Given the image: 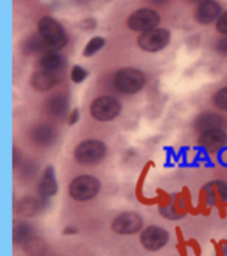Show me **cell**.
<instances>
[{
	"label": "cell",
	"instance_id": "18",
	"mask_svg": "<svg viewBox=\"0 0 227 256\" xmlns=\"http://www.w3.org/2000/svg\"><path fill=\"white\" fill-rule=\"evenodd\" d=\"M224 124H225V120L221 114L205 110L194 118L193 128L198 132H202V130L211 129V128H222Z\"/></svg>",
	"mask_w": 227,
	"mask_h": 256
},
{
	"label": "cell",
	"instance_id": "27",
	"mask_svg": "<svg viewBox=\"0 0 227 256\" xmlns=\"http://www.w3.org/2000/svg\"><path fill=\"white\" fill-rule=\"evenodd\" d=\"M89 78V72L81 66H73L70 70V81L73 84H81Z\"/></svg>",
	"mask_w": 227,
	"mask_h": 256
},
{
	"label": "cell",
	"instance_id": "4",
	"mask_svg": "<svg viewBox=\"0 0 227 256\" xmlns=\"http://www.w3.org/2000/svg\"><path fill=\"white\" fill-rule=\"evenodd\" d=\"M122 110H123L122 101L114 95L95 96L89 106L90 116H92L95 122H100V123L114 122V120H117L120 116Z\"/></svg>",
	"mask_w": 227,
	"mask_h": 256
},
{
	"label": "cell",
	"instance_id": "15",
	"mask_svg": "<svg viewBox=\"0 0 227 256\" xmlns=\"http://www.w3.org/2000/svg\"><path fill=\"white\" fill-rule=\"evenodd\" d=\"M47 206V199L41 198H33V196H27V198H22L16 205H14V210L16 213L25 218H33L36 214H39L42 210H45Z\"/></svg>",
	"mask_w": 227,
	"mask_h": 256
},
{
	"label": "cell",
	"instance_id": "31",
	"mask_svg": "<svg viewBox=\"0 0 227 256\" xmlns=\"http://www.w3.org/2000/svg\"><path fill=\"white\" fill-rule=\"evenodd\" d=\"M80 28L83 32H92V30L97 28V20L94 18H87V19H83L80 22Z\"/></svg>",
	"mask_w": 227,
	"mask_h": 256
},
{
	"label": "cell",
	"instance_id": "35",
	"mask_svg": "<svg viewBox=\"0 0 227 256\" xmlns=\"http://www.w3.org/2000/svg\"><path fill=\"white\" fill-rule=\"evenodd\" d=\"M21 163H24L22 154L19 152V149H18V148H13V168H14V170L19 168V164H21Z\"/></svg>",
	"mask_w": 227,
	"mask_h": 256
},
{
	"label": "cell",
	"instance_id": "8",
	"mask_svg": "<svg viewBox=\"0 0 227 256\" xmlns=\"http://www.w3.org/2000/svg\"><path fill=\"white\" fill-rule=\"evenodd\" d=\"M111 228L114 233L120 236H131V234H137L145 228V222L143 218L135 213V212H123L117 214L112 222H111Z\"/></svg>",
	"mask_w": 227,
	"mask_h": 256
},
{
	"label": "cell",
	"instance_id": "32",
	"mask_svg": "<svg viewBox=\"0 0 227 256\" xmlns=\"http://www.w3.org/2000/svg\"><path fill=\"white\" fill-rule=\"evenodd\" d=\"M215 50L219 53V54H224L227 56V36H222L216 40L215 44Z\"/></svg>",
	"mask_w": 227,
	"mask_h": 256
},
{
	"label": "cell",
	"instance_id": "33",
	"mask_svg": "<svg viewBox=\"0 0 227 256\" xmlns=\"http://www.w3.org/2000/svg\"><path fill=\"white\" fill-rule=\"evenodd\" d=\"M80 109H72L70 112H69V115H67V124L69 126H75L78 122H80Z\"/></svg>",
	"mask_w": 227,
	"mask_h": 256
},
{
	"label": "cell",
	"instance_id": "1",
	"mask_svg": "<svg viewBox=\"0 0 227 256\" xmlns=\"http://www.w3.org/2000/svg\"><path fill=\"white\" fill-rule=\"evenodd\" d=\"M112 86L122 95H137L146 86V74L140 68L122 67L114 73Z\"/></svg>",
	"mask_w": 227,
	"mask_h": 256
},
{
	"label": "cell",
	"instance_id": "36",
	"mask_svg": "<svg viewBox=\"0 0 227 256\" xmlns=\"http://www.w3.org/2000/svg\"><path fill=\"white\" fill-rule=\"evenodd\" d=\"M211 246L215 247V254L216 256H225V248H224V246H222V242L219 240H215V239H211Z\"/></svg>",
	"mask_w": 227,
	"mask_h": 256
},
{
	"label": "cell",
	"instance_id": "40",
	"mask_svg": "<svg viewBox=\"0 0 227 256\" xmlns=\"http://www.w3.org/2000/svg\"><path fill=\"white\" fill-rule=\"evenodd\" d=\"M151 4H154V5H165V4H168L170 0H149Z\"/></svg>",
	"mask_w": 227,
	"mask_h": 256
},
{
	"label": "cell",
	"instance_id": "2",
	"mask_svg": "<svg viewBox=\"0 0 227 256\" xmlns=\"http://www.w3.org/2000/svg\"><path fill=\"white\" fill-rule=\"evenodd\" d=\"M38 33L45 42V45H47L49 50L61 52L69 44V34L66 32V28L50 16H44L39 19Z\"/></svg>",
	"mask_w": 227,
	"mask_h": 256
},
{
	"label": "cell",
	"instance_id": "39",
	"mask_svg": "<svg viewBox=\"0 0 227 256\" xmlns=\"http://www.w3.org/2000/svg\"><path fill=\"white\" fill-rule=\"evenodd\" d=\"M63 233H64L66 236H73V234H77V233H78V228H77V227H72V225H67V227L63 230Z\"/></svg>",
	"mask_w": 227,
	"mask_h": 256
},
{
	"label": "cell",
	"instance_id": "21",
	"mask_svg": "<svg viewBox=\"0 0 227 256\" xmlns=\"http://www.w3.org/2000/svg\"><path fill=\"white\" fill-rule=\"evenodd\" d=\"M35 236V228L27 222H16L13 227V242L16 246H24L30 238Z\"/></svg>",
	"mask_w": 227,
	"mask_h": 256
},
{
	"label": "cell",
	"instance_id": "16",
	"mask_svg": "<svg viewBox=\"0 0 227 256\" xmlns=\"http://www.w3.org/2000/svg\"><path fill=\"white\" fill-rule=\"evenodd\" d=\"M36 191H38V196H41L44 199H50L58 192V180H56L55 168L52 164L45 166V170L42 171Z\"/></svg>",
	"mask_w": 227,
	"mask_h": 256
},
{
	"label": "cell",
	"instance_id": "24",
	"mask_svg": "<svg viewBox=\"0 0 227 256\" xmlns=\"http://www.w3.org/2000/svg\"><path fill=\"white\" fill-rule=\"evenodd\" d=\"M106 44V39L103 36H94L87 40V44L84 45V50H83V56L84 58H92L95 56L100 50H103Z\"/></svg>",
	"mask_w": 227,
	"mask_h": 256
},
{
	"label": "cell",
	"instance_id": "29",
	"mask_svg": "<svg viewBox=\"0 0 227 256\" xmlns=\"http://www.w3.org/2000/svg\"><path fill=\"white\" fill-rule=\"evenodd\" d=\"M156 198H157V206L159 208H166L173 204V194L166 192L160 188L156 190Z\"/></svg>",
	"mask_w": 227,
	"mask_h": 256
},
{
	"label": "cell",
	"instance_id": "22",
	"mask_svg": "<svg viewBox=\"0 0 227 256\" xmlns=\"http://www.w3.org/2000/svg\"><path fill=\"white\" fill-rule=\"evenodd\" d=\"M22 53L27 54V56H32V54H38V53H44L47 52V45H45V42L42 40V38L38 34H33L27 38L24 42H22Z\"/></svg>",
	"mask_w": 227,
	"mask_h": 256
},
{
	"label": "cell",
	"instance_id": "41",
	"mask_svg": "<svg viewBox=\"0 0 227 256\" xmlns=\"http://www.w3.org/2000/svg\"><path fill=\"white\" fill-rule=\"evenodd\" d=\"M188 2H194V4H199V2H202V0H188Z\"/></svg>",
	"mask_w": 227,
	"mask_h": 256
},
{
	"label": "cell",
	"instance_id": "20",
	"mask_svg": "<svg viewBox=\"0 0 227 256\" xmlns=\"http://www.w3.org/2000/svg\"><path fill=\"white\" fill-rule=\"evenodd\" d=\"M153 166H154V163H153V162H148V163L145 164V166H143V170H142L139 178H137V184H135V198H137V200H139L140 204H143V205H157V198L146 199L145 196H143V185H145V180H146V176H148L149 168H153Z\"/></svg>",
	"mask_w": 227,
	"mask_h": 256
},
{
	"label": "cell",
	"instance_id": "30",
	"mask_svg": "<svg viewBox=\"0 0 227 256\" xmlns=\"http://www.w3.org/2000/svg\"><path fill=\"white\" fill-rule=\"evenodd\" d=\"M215 28L221 36H227V10L221 12V16L215 22Z\"/></svg>",
	"mask_w": 227,
	"mask_h": 256
},
{
	"label": "cell",
	"instance_id": "7",
	"mask_svg": "<svg viewBox=\"0 0 227 256\" xmlns=\"http://www.w3.org/2000/svg\"><path fill=\"white\" fill-rule=\"evenodd\" d=\"M159 24L160 14L153 8H139L132 11L126 19V26L135 33L149 32V30L157 28Z\"/></svg>",
	"mask_w": 227,
	"mask_h": 256
},
{
	"label": "cell",
	"instance_id": "25",
	"mask_svg": "<svg viewBox=\"0 0 227 256\" xmlns=\"http://www.w3.org/2000/svg\"><path fill=\"white\" fill-rule=\"evenodd\" d=\"M211 104L219 112H227V86L219 87L216 92L211 95Z\"/></svg>",
	"mask_w": 227,
	"mask_h": 256
},
{
	"label": "cell",
	"instance_id": "3",
	"mask_svg": "<svg viewBox=\"0 0 227 256\" xmlns=\"http://www.w3.org/2000/svg\"><path fill=\"white\" fill-rule=\"evenodd\" d=\"M108 156V146L100 138H86L73 149V158L81 166H95Z\"/></svg>",
	"mask_w": 227,
	"mask_h": 256
},
{
	"label": "cell",
	"instance_id": "34",
	"mask_svg": "<svg viewBox=\"0 0 227 256\" xmlns=\"http://www.w3.org/2000/svg\"><path fill=\"white\" fill-rule=\"evenodd\" d=\"M187 244H188V248L193 250L194 256H201V254H202V248H201L199 242H198L196 239H188V240H187Z\"/></svg>",
	"mask_w": 227,
	"mask_h": 256
},
{
	"label": "cell",
	"instance_id": "5",
	"mask_svg": "<svg viewBox=\"0 0 227 256\" xmlns=\"http://www.w3.org/2000/svg\"><path fill=\"white\" fill-rule=\"evenodd\" d=\"M101 191V182L90 174H81L70 180L69 196L75 202H89L94 200Z\"/></svg>",
	"mask_w": 227,
	"mask_h": 256
},
{
	"label": "cell",
	"instance_id": "14",
	"mask_svg": "<svg viewBox=\"0 0 227 256\" xmlns=\"http://www.w3.org/2000/svg\"><path fill=\"white\" fill-rule=\"evenodd\" d=\"M58 84H59L58 74L53 72L42 70V68L35 70L32 76H30V86H32L35 92H39V94L52 92Z\"/></svg>",
	"mask_w": 227,
	"mask_h": 256
},
{
	"label": "cell",
	"instance_id": "42",
	"mask_svg": "<svg viewBox=\"0 0 227 256\" xmlns=\"http://www.w3.org/2000/svg\"><path fill=\"white\" fill-rule=\"evenodd\" d=\"M225 208H227V200H225Z\"/></svg>",
	"mask_w": 227,
	"mask_h": 256
},
{
	"label": "cell",
	"instance_id": "23",
	"mask_svg": "<svg viewBox=\"0 0 227 256\" xmlns=\"http://www.w3.org/2000/svg\"><path fill=\"white\" fill-rule=\"evenodd\" d=\"M22 247L28 256H44L47 253V244H45V240L36 234L33 238H30Z\"/></svg>",
	"mask_w": 227,
	"mask_h": 256
},
{
	"label": "cell",
	"instance_id": "26",
	"mask_svg": "<svg viewBox=\"0 0 227 256\" xmlns=\"http://www.w3.org/2000/svg\"><path fill=\"white\" fill-rule=\"evenodd\" d=\"M180 194H182V200H184L185 208L188 210V214H191V216H198V214H201L199 208L193 205V199H191V191H190V188H188V186H184L182 191H180Z\"/></svg>",
	"mask_w": 227,
	"mask_h": 256
},
{
	"label": "cell",
	"instance_id": "12",
	"mask_svg": "<svg viewBox=\"0 0 227 256\" xmlns=\"http://www.w3.org/2000/svg\"><path fill=\"white\" fill-rule=\"evenodd\" d=\"M222 8L216 0H202L194 10V20L199 25H210L218 20L221 16Z\"/></svg>",
	"mask_w": 227,
	"mask_h": 256
},
{
	"label": "cell",
	"instance_id": "6",
	"mask_svg": "<svg viewBox=\"0 0 227 256\" xmlns=\"http://www.w3.org/2000/svg\"><path fill=\"white\" fill-rule=\"evenodd\" d=\"M170 40H171L170 30L157 26L149 30V32L140 33V36L137 38V47L145 53H159L168 47Z\"/></svg>",
	"mask_w": 227,
	"mask_h": 256
},
{
	"label": "cell",
	"instance_id": "9",
	"mask_svg": "<svg viewBox=\"0 0 227 256\" xmlns=\"http://www.w3.org/2000/svg\"><path fill=\"white\" fill-rule=\"evenodd\" d=\"M170 242V233L160 225H148L140 232V246L146 252H159Z\"/></svg>",
	"mask_w": 227,
	"mask_h": 256
},
{
	"label": "cell",
	"instance_id": "37",
	"mask_svg": "<svg viewBox=\"0 0 227 256\" xmlns=\"http://www.w3.org/2000/svg\"><path fill=\"white\" fill-rule=\"evenodd\" d=\"M179 256H188V244H176Z\"/></svg>",
	"mask_w": 227,
	"mask_h": 256
},
{
	"label": "cell",
	"instance_id": "10",
	"mask_svg": "<svg viewBox=\"0 0 227 256\" xmlns=\"http://www.w3.org/2000/svg\"><path fill=\"white\" fill-rule=\"evenodd\" d=\"M198 144L208 154H218L227 146V130L224 128H211L199 132Z\"/></svg>",
	"mask_w": 227,
	"mask_h": 256
},
{
	"label": "cell",
	"instance_id": "19",
	"mask_svg": "<svg viewBox=\"0 0 227 256\" xmlns=\"http://www.w3.org/2000/svg\"><path fill=\"white\" fill-rule=\"evenodd\" d=\"M159 214L168 220H177L182 219L188 214V210L184 205L182 200V194L180 192H174L173 194V204L166 208H159Z\"/></svg>",
	"mask_w": 227,
	"mask_h": 256
},
{
	"label": "cell",
	"instance_id": "28",
	"mask_svg": "<svg viewBox=\"0 0 227 256\" xmlns=\"http://www.w3.org/2000/svg\"><path fill=\"white\" fill-rule=\"evenodd\" d=\"M199 208V212L202 216H208L210 214V205H208V196H207V190L205 186H202L199 190V194H198V205H196Z\"/></svg>",
	"mask_w": 227,
	"mask_h": 256
},
{
	"label": "cell",
	"instance_id": "11",
	"mask_svg": "<svg viewBox=\"0 0 227 256\" xmlns=\"http://www.w3.org/2000/svg\"><path fill=\"white\" fill-rule=\"evenodd\" d=\"M30 140L38 148H50L58 140V129L52 123H36L30 129Z\"/></svg>",
	"mask_w": 227,
	"mask_h": 256
},
{
	"label": "cell",
	"instance_id": "17",
	"mask_svg": "<svg viewBox=\"0 0 227 256\" xmlns=\"http://www.w3.org/2000/svg\"><path fill=\"white\" fill-rule=\"evenodd\" d=\"M38 67L47 72H59L61 68L66 67V58L59 53V52H53V50H47L41 53L39 59H38Z\"/></svg>",
	"mask_w": 227,
	"mask_h": 256
},
{
	"label": "cell",
	"instance_id": "38",
	"mask_svg": "<svg viewBox=\"0 0 227 256\" xmlns=\"http://www.w3.org/2000/svg\"><path fill=\"white\" fill-rule=\"evenodd\" d=\"M174 233H176V238H177V244H187V239L184 238V233H182V230H180L179 227H176Z\"/></svg>",
	"mask_w": 227,
	"mask_h": 256
},
{
	"label": "cell",
	"instance_id": "13",
	"mask_svg": "<svg viewBox=\"0 0 227 256\" xmlns=\"http://www.w3.org/2000/svg\"><path fill=\"white\" fill-rule=\"evenodd\" d=\"M44 109L52 118H67L70 112V98L66 92H58L45 100Z\"/></svg>",
	"mask_w": 227,
	"mask_h": 256
}]
</instances>
